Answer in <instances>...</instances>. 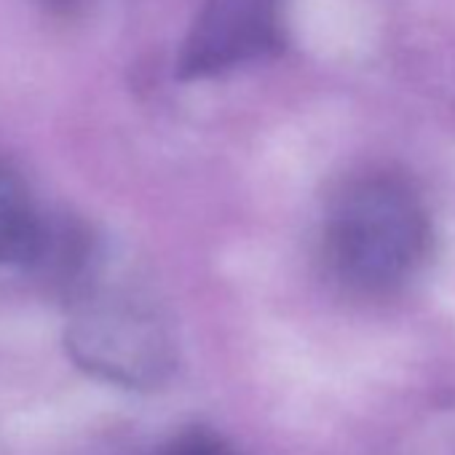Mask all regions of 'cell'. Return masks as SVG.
<instances>
[{"label": "cell", "mask_w": 455, "mask_h": 455, "mask_svg": "<svg viewBox=\"0 0 455 455\" xmlns=\"http://www.w3.org/2000/svg\"><path fill=\"white\" fill-rule=\"evenodd\" d=\"M52 222L36 204L28 182L0 161V266H36Z\"/></svg>", "instance_id": "277c9868"}, {"label": "cell", "mask_w": 455, "mask_h": 455, "mask_svg": "<svg viewBox=\"0 0 455 455\" xmlns=\"http://www.w3.org/2000/svg\"><path fill=\"white\" fill-rule=\"evenodd\" d=\"M174 455H234V452L209 431H190L177 442Z\"/></svg>", "instance_id": "5b68a950"}, {"label": "cell", "mask_w": 455, "mask_h": 455, "mask_svg": "<svg viewBox=\"0 0 455 455\" xmlns=\"http://www.w3.org/2000/svg\"><path fill=\"white\" fill-rule=\"evenodd\" d=\"M287 0H204L177 57L180 78L201 81L279 52Z\"/></svg>", "instance_id": "3957f363"}, {"label": "cell", "mask_w": 455, "mask_h": 455, "mask_svg": "<svg viewBox=\"0 0 455 455\" xmlns=\"http://www.w3.org/2000/svg\"><path fill=\"white\" fill-rule=\"evenodd\" d=\"M431 247L428 212L396 174L348 180L324 214V258L346 287L383 295L410 282Z\"/></svg>", "instance_id": "6da1fadb"}, {"label": "cell", "mask_w": 455, "mask_h": 455, "mask_svg": "<svg viewBox=\"0 0 455 455\" xmlns=\"http://www.w3.org/2000/svg\"><path fill=\"white\" fill-rule=\"evenodd\" d=\"M65 287L73 298V348L89 367L126 383H156L172 372L174 340L161 308L113 271L100 239Z\"/></svg>", "instance_id": "7a4b0ae2"}]
</instances>
